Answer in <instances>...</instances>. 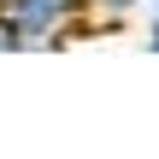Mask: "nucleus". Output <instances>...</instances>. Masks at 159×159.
<instances>
[{"label": "nucleus", "instance_id": "f257e3e1", "mask_svg": "<svg viewBox=\"0 0 159 159\" xmlns=\"http://www.w3.org/2000/svg\"><path fill=\"white\" fill-rule=\"evenodd\" d=\"M94 12V0H0V24L18 35V47H53L65 41L83 18Z\"/></svg>", "mask_w": 159, "mask_h": 159}, {"label": "nucleus", "instance_id": "f03ea898", "mask_svg": "<svg viewBox=\"0 0 159 159\" xmlns=\"http://www.w3.org/2000/svg\"><path fill=\"white\" fill-rule=\"evenodd\" d=\"M153 0H94V12H106V18H136V12H148Z\"/></svg>", "mask_w": 159, "mask_h": 159}, {"label": "nucleus", "instance_id": "7ed1b4c3", "mask_svg": "<svg viewBox=\"0 0 159 159\" xmlns=\"http://www.w3.org/2000/svg\"><path fill=\"white\" fill-rule=\"evenodd\" d=\"M142 47H148V53H159V12H148V35H142Z\"/></svg>", "mask_w": 159, "mask_h": 159}, {"label": "nucleus", "instance_id": "20e7f679", "mask_svg": "<svg viewBox=\"0 0 159 159\" xmlns=\"http://www.w3.org/2000/svg\"><path fill=\"white\" fill-rule=\"evenodd\" d=\"M0 53H24V47H18V35H12L6 24H0Z\"/></svg>", "mask_w": 159, "mask_h": 159}, {"label": "nucleus", "instance_id": "39448f33", "mask_svg": "<svg viewBox=\"0 0 159 159\" xmlns=\"http://www.w3.org/2000/svg\"><path fill=\"white\" fill-rule=\"evenodd\" d=\"M148 12H159V0H153V6H148Z\"/></svg>", "mask_w": 159, "mask_h": 159}]
</instances>
